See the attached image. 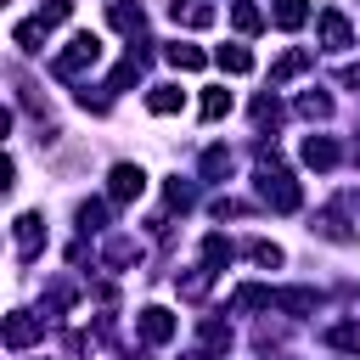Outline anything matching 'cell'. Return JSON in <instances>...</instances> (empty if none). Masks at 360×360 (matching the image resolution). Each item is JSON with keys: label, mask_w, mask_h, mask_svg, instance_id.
Returning <instances> with one entry per match:
<instances>
[{"label": "cell", "mask_w": 360, "mask_h": 360, "mask_svg": "<svg viewBox=\"0 0 360 360\" xmlns=\"http://www.w3.org/2000/svg\"><path fill=\"white\" fill-rule=\"evenodd\" d=\"M141 68H146V51H129V56L112 68V90H129V84L141 79Z\"/></svg>", "instance_id": "cell-20"}, {"label": "cell", "mask_w": 360, "mask_h": 360, "mask_svg": "<svg viewBox=\"0 0 360 360\" xmlns=\"http://www.w3.org/2000/svg\"><path fill=\"white\" fill-rule=\"evenodd\" d=\"M180 360H214V349H208V343H202V349H186V354H180Z\"/></svg>", "instance_id": "cell-35"}, {"label": "cell", "mask_w": 360, "mask_h": 360, "mask_svg": "<svg viewBox=\"0 0 360 360\" xmlns=\"http://www.w3.org/2000/svg\"><path fill=\"white\" fill-rule=\"evenodd\" d=\"M96 62H101V39H96V34H73L68 51L51 62V73H56V79H79V73L96 68Z\"/></svg>", "instance_id": "cell-2"}, {"label": "cell", "mask_w": 360, "mask_h": 360, "mask_svg": "<svg viewBox=\"0 0 360 360\" xmlns=\"http://www.w3.org/2000/svg\"><path fill=\"white\" fill-rule=\"evenodd\" d=\"M315 28H321V51H349V45H354V28H349V17H343L338 6H326Z\"/></svg>", "instance_id": "cell-4"}, {"label": "cell", "mask_w": 360, "mask_h": 360, "mask_svg": "<svg viewBox=\"0 0 360 360\" xmlns=\"http://www.w3.org/2000/svg\"><path fill=\"white\" fill-rule=\"evenodd\" d=\"M231 22H236V34H259L264 28V11L253 0H231Z\"/></svg>", "instance_id": "cell-18"}, {"label": "cell", "mask_w": 360, "mask_h": 360, "mask_svg": "<svg viewBox=\"0 0 360 360\" xmlns=\"http://www.w3.org/2000/svg\"><path fill=\"white\" fill-rule=\"evenodd\" d=\"M214 214H219V219H236V214H242V202H236V197H219V202H214Z\"/></svg>", "instance_id": "cell-34"}, {"label": "cell", "mask_w": 360, "mask_h": 360, "mask_svg": "<svg viewBox=\"0 0 360 360\" xmlns=\"http://www.w3.org/2000/svg\"><path fill=\"white\" fill-rule=\"evenodd\" d=\"M231 253H236V248H231L225 236H208V242H202V264H214V270H219V264H231Z\"/></svg>", "instance_id": "cell-29"}, {"label": "cell", "mask_w": 360, "mask_h": 360, "mask_svg": "<svg viewBox=\"0 0 360 360\" xmlns=\"http://www.w3.org/2000/svg\"><path fill=\"white\" fill-rule=\"evenodd\" d=\"M146 191V169L141 163H112V174H107V197L112 202H135Z\"/></svg>", "instance_id": "cell-3"}, {"label": "cell", "mask_w": 360, "mask_h": 360, "mask_svg": "<svg viewBox=\"0 0 360 360\" xmlns=\"http://www.w3.org/2000/svg\"><path fill=\"white\" fill-rule=\"evenodd\" d=\"M298 158H304L309 169H332V163H338V141H332V135H304Z\"/></svg>", "instance_id": "cell-8"}, {"label": "cell", "mask_w": 360, "mask_h": 360, "mask_svg": "<svg viewBox=\"0 0 360 360\" xmlns=\"http://www.w3.org/2000/svg\"><path fill=\"white\" fill-rule=\"evenodd\" d=\"M129 360H152V354H129Z\"/></svg>", "instance_id": "cell-37"}, {"label": "cell", "mask_w": 360, "mask_h": 360, "mask_svg": "<svg viewBox=\"0 0 360 360\" xmlns=\"http://www.w3.org/2000/svg\"><path fill=\"white\" fill-rule=\"evenodd\" d=\"M253 124H259V129H276V124H281V101H276V96H259V101H253Z\"/></svg>", "instance_id": "cell-25"}, {"label": "cell", "mask_w": 360, "mask_h": 360, "mask_svg": "<svg viewBox=\"0 0 360 360\" xmlns=\"http://www.w3.org/2000/svg\"><path fill=\"white\" fill-rule=\"evenodd\" d=\"M208 281H214V264H202V270H191V276H180L174 287H180V298H191V304H197V298L208 292Z\"/></svg>", "instance_id": "cell-23"}, {"label": "cell", "mask_w": 360, "mask_h": 360, "mask_svg": "<svg viewBox=\"0 0 360 360\" xmlns=\"http://www.w3.org/2000/svg\"><path fill=\"white\" fill-rule=\"evenodd\" d=\"M39 332H45V315H28V309L6 315V349H28V343H39Z\"/></svg>", "instance_id": "cell-5"}, {"label": "cell", "mask_w": 360, "mask_h": 360, "mask_svg": "<svg viewBox=\"0 0 360 360\" xmlns=\"http://www.w3.org/2000/svg\"><path fill=\"white\" fill-rule=\"evenodd\" d=\"M231 309H276V287H259V281H242L231 292Z\"/></svg>", "instance_id": "cell-9"}, {"label": "cell", "mask_w": 360, "mask_h": 360, "mask_svg": "<svg viewBox=\"0 0 360 360\" xmlns=\"http://www.w3.org/2000/svg\"><path fill=\"white\" fill-rule=\"evenodd\" d=\"M141 338H146V343H169V338H174V315H169L163 304H146V309H141Z\"/></svg>", "instance_id": "cell-7"}, {"label": "cell", "mask_w": 360, "mask_h": 360, "mask_svg": "<svg viewBox=\"0 0 360 360\" xmlns=\"http://www.w3.org/2000/svg\"><path fill=\"white\" fill-rule=\"evenodd\" d=\"M309 231H321L326 242H354V231H349V225H343V214H332V208H326V214H315V225H309Z\"/></svg>", "instance_id": "cell-21"}, {"label": "cell", "mask_w": 360, "mask_h": 360, "mask_svg": "<svg viewBox=\"0 0 360 360\" xmlns=\"http://www.w3.org/2000/svg\"><path fill=\"white\" fill-rule=\"evenodd\" d=\"M270 22L287 28V34L304 28V22H309V0H270Z\"/></svg>", "instance_id": "cell-11"}, {"label": "cell", "mask_w": 360, "mask_h": 360, "mask_svg": "<svg viewBox=\"0 0 360 360\" xmlns=\"http://www.w3.org/2000/svg\"><path fill=\"white\" fill-rule=\"evenodd\" d=\"M219 68L225 73H253V51L248 45H219Z\"/></svg>", "instance_id": "cell-22"}, {"label": "cell", "mask_w": 360, "mask_h": 360, "mask_svg": "<svg viewBox=\"0 0 360 360\" xmlns=\"http://www.w3.org/2000/svg\"><path fill=\"white\" fill-rule=\"evenodd\" d=\"M309 62H315V51H287V56H281V62L270 68V84H287V79H298V73H304Z\"/></svg>", "instance_id": "cell-16"}, {"label": "cell", "mask_w": 360, "mask_h": 360, "mask_svg": "<svg viewBox=\"0 0 360 360\" xmlns=\"http://www.w3.org/2000/svg\"><path fill=\"white\" fill-rule=\"evenodd\" d=\"M146 107H152L158 118H163V112H180V107H186V90H180V84H152Z\"/></svg>", "instance_id": "cell-17"}, {"label": "cell", "mask_w": 360, "mask_h": 360, "mask_svg": "<svg viewBox=\"0 0 360 360\" xmlns=\"http://www.w3.org/2000/svg\"><path fill=\"white\" fill-rule=\"evenodd\" d=\"M326 343L332 349H360V326L354 321H338V326H326Z\"/></svg>", "instance_id": "cell-27"}, {"label": "cell", "mask_w": 360, "mask_h": 360, "mask_svg": "<svg viewBox=\"0 0 360 360\" xmlns=\"http://www.w3.org/2000/svg\"><path fill=\"white\" fill-rule=\"evenodd\" d=\"M11 242H17V259H34V253L45 248V219H39V214H17Z\"/></svg>", "instance_id": "cell-6"}, {"label": "cell", "mask_w": 360, "mask_h": 360, "mask_svg": "<svg viewBox=\"0 0 360 360\" xmlns=\"http://www.w3.org/2000/svg\"><path fill=\"white\" fill-rule=\"evenodd\" d=\"M45 34H51V22H45V17H28V22H17V28H11V45H17V51H39V39H45Z\"/></svg>", "instance_id": "cell-15"}, {"label": "cell", "mask_w": 360, "mask_h": 360, "mask_svg": "<svg viewBox=\"0 0 360 360\" xmlns=\"http://www.w3.org/2000/svg\"><path fill=\"white\" fill-rule=\"evenodd\" d=\"M107 22H112L118 34H141V28H146V11L129 6V0H112V6H107Z\"/></svg>", "instance_id": "cell-13"}, {"label": "cell", "mask_w": 360, "mask_h": 360, "mask_svg": "<svg viewBox=\"0 0 360 360\" xmlns=\"http://www.w3.org/2000/svg\"><path fill=\"white\" fill-rule=\"evenodd\" d=\"M298 112H304V118H332V96L304 90V96H298Z\"/></svg>", "instance_id": "cell-24"}, {"label": "cell", "mask_w": 360, "mask_h": 360, "mask_svg": "<svg viewBox=\"0 0 360 360\" xmlns=\"http://www.w3.org/2000/svg\"><path fill=\"white\" fill-rule=\"evenodd\" d=\"M259 197H264L276 214H292V208L304 202V191H298V180L287 174V163H281L276 146H259Z\"/></svg>", "instance_id": "cell-1"}, {"label": "cell", "mask_w": 360, "mask_h": 360, "mask_svg": "<svg viewBox=\"0 0 360 360\" xmlns=\"http://www.w3.org/2000/svg\"><path fill=\"white\" fill-rule=\"evenodd\" d=\"M169 208H191V186L186 180H169Z\"/></svg>", "instance_id": "cell-33"}, {"label": "cell", "mask_w": 360, "mask_h": 360, "mask_svg": "<svg viewBox=\"0 0 360 360\" xmlns=\"http://www.w3.org/2000/svg\"><path fill=\"white\" fill-rule=\"evenodd\" d=\"M107 225V202H79V231H101Z\"/></svg>", "instance_id": "cell-30"}, {"label": "cell", "mask_w": 360, "mask_h": 360, "mask_svg": "<svg viewBox=\"0 0 360 360\" xmlns=\"http://www.w3.org/2000/svg\"><path fill=\"white\" fill-rule=\"evenodd\" d=\"M202 343H208V349H225V343H231V326H219V321H202Z\"/></svg>", "instance_id": "cell-32"}, {"label": "cell", "mask_w": 360, "mask_h": 360, "mask_svg": "<svg viewBox=\"0 0 360 360\" xmlns=\"http://www.w3.org/2000/svg\"><path fill=\"white\" fill-rule=\"evenodd\" d=\"M231 112V90H202V118L214 124V118H225Z\"/></svg>", "instance_id": "cell-28"}, {"label": "cell", "mask_w": 360, "mask_h": 360, "mask_svg": "<svg viewBox=\"0 0 360 360\" xmlns=\"http://www.w3.org/2000/svg\"><path fill=\"white\" fill-rule=\"evenodd\" d=\"M315 304H321L315 287H276V309H287V315H309Z\"/></svg>", "instance_id": "cell-10"}, {"label": "cell", "mask_w": 360, "mask_h": 360, "mask_svg": "<svg viewBox=\"0 0 360 360\" xmlns=\"http://www.w3.org/2000/svg\"><path fill=\"white\" fill-rule=\"evenodd\" d=\"M248 259H253V264H281V248L264 242V236H253V242H248Z\"/></svg>", "instance_id": "cell-31"}, {"label": "cell", "mask_w": 360, "mask_h": 360, "mask_svg": "<svg viewBox=\"0 0 360 360\" xmlns=\"http://www.w3.org/2000/svg\"><path fill=\"white\" fill-rule=\"evenodd\" d=\"M202 174H208V180H225V174H231V152H225V146H208V152H202Z\"/></svg>", "instance_id": "cell-26"}, {"label": "cell", "mask_w": 360, "mask_h": 360, "mask_svg": "<svg viewBox=\"0 0 360 360\" xmlns=\"http://www.w3.org/2000/svg\"><path fill=\"white\" fill-rule=\"evenodd\" d=\"M135 259H141V242H135V236H112V242H107V253H101V264H107V270H124V264H135Z\"/></svg>", "instance_id": "cell-14"}, {"label": "cell", "mask_w": 360, "mask_h": 360, "mask_svg": "<svg viewBox=\"0 0 360 360\" xmlns=\"http://www.w3.org/2000/svg\"><path fill=\"white\" fill-rule=\"evenodd\" d=\"M169 17L186 22V28H208V22H214V6H208V0H174Z\"/></svg>", "instance_id": "cell-12"}, {"label": "cell", "mask_w": 360, "mask_h": 360, "mask_svg": "<svg viewBox=\"0 0 360 360\" xmlns=\"http://www.w3.org/2000/svg\"><path fill=\"white\" fill-rule=\"evenodd\" d=\"M163 56H169V68H180V73H197V68L208 62L197 45H180V39H174V45H163Z\"/></svg>", "instance_id": "cell-19"}, {"label": "cell", "mask_w": 360, "mask_h": 360, "mask_svg": "<svg viewBox=\"0 0 360 360\" xmlns=\"http://www.w3.org/2000/svg\"><path fill=\"white\" fill-rule=\"evenodd\" d=\"M343 84H349V90H360V68H343Z\"/></svg>", "instance_id": "cell-36"}]
</instances>
